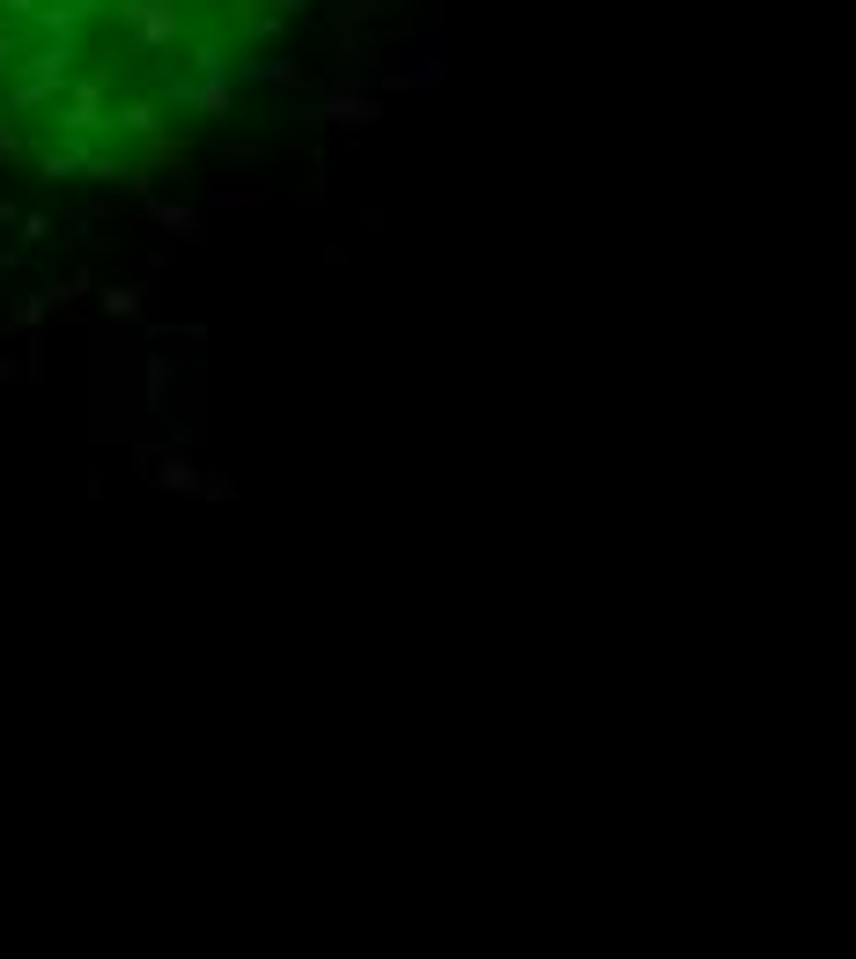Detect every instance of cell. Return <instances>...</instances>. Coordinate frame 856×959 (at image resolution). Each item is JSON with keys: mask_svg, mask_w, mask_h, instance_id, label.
Wrapping results in <instances>:
<instances>
[{"mask_svg": "<svg viewBox=\"0 0 856 959\" xmlns=\"http://www.w3.org/2000/svg\"><path fill=\"white\" fill-rule=\"evenodd\" d=\"M311 0H0V163L133 185L267 74Z\"/></svg>", "mask_w": 856, "mask_h": 959, "instance_id": "6da1fadb", "label": "cell"}]
</instances>
